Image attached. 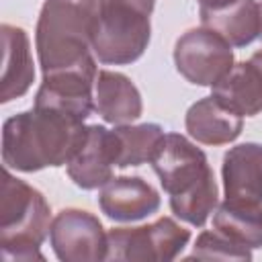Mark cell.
Instances as JSON below:
<instances>
[{"label": "cell", "instance_id": "6da1fadb", "mask_svg": "<svg viewBox=\"0 0 262 262\" xmlns=\"http://www.w3.org/2000/svg\"><path fill=\"white\" fill-rule=\"evenodd\" d=\"M84 121L49 106H33L4 123L2 162L6 168L37 172L68 164L86 141Z\"/></svg>", "mask_w": 262, "mask_h": 262}, {"label": "cell", "instance_id": "7a4b0ae2", "mask_svg": "<svg viewBox=\"0 0 262 262\" xmlns=\"http://www.w3.org/2000/svg\"><path fill=\"white\" fill-rule=\"evenodd\" d=\"M151 166L170 194L176 217L190 225H203L217 207V184L207 156L178 133H166Z\"/></svg>", "mask_w": 262, "mask_h": 262}, {"label": "cell", "instance_id": "3957f363", "mask_svg": "<svg viewBox=\"0 0 262 262\" xmlns=\"http://www.w3.org/2000/svg\"><path fill=\"white\" fill-rule=\"evenodd\" d=\"M100 0H45L37 20V55L43 74L94 61L90 55Z\"/></svg>", "mask_w": 262, "mask_h": 262}, {"label": "cell", "instance_id": "277c9868", "mask_svg": "<svg viewBox=\"0 0 262 262\" xmlns=\"http://www.w3.org/2000/svg\"><path fill=\"white\" fill-rule=\"evenodd\" d=\"M49 213L43 194L4 168L0 186V260H43L39 248L51 227Z\"/></svg>", "mask_w": 262, "mask_h": 262}, {"label": "cell", "instance_id": "5b68a950", "mask_svg": "<svg viewBox=\"0 0 262 262\" xmlns=\"http://www.w3.org/2000/svg\"><path fill=\"white\" fill-rule=\"evenodd\" d=\"M154 0H100L92 51L98 61L125 66L141 57L149 43Z\"/></svg>", "mask_w": 262, "mask_h": 262}, {"label": "cell", "instance_id": "8992f818", "mask_svg": "<svg viewBox=\"0 0 262 262\" xmlns=\"http://www.w3.org/2000/svg\"><path fill=\"white\" fill-rule=\"evenodd\" d=\"M190 239V231L170 217L141 227H117L108 231V258L168 262L174 260Z\"/></svg>", "mask_w": 262, "mask_h": 262}, {"label": "cell", "instance_id": "52a82bcc", "mask_svg": "<svg viewBox=\"0 0 262 262\" xmlns=\"http://www.w3.org/2000/svg\"><path fill=\"white\" fill-rule=\"evenodd\" d=\"M174 63L190 84L215 86L233 68V51L217 31L199 27L176 41Z\"/></svg>", "mask_w": 262, "mask_h": 262}, {"label": "cell", "instance_id": "ba28073f", "mask_svg": "<svg viewBox=\"0 0 262 262\" xmlns=\"http://www.w3.org/2000/svg\"><path fill=\"white\" fill-rule=\"evenodd\" d=\"M55 256L63 262H96L108 258V233L98 217L82 209H63L49 227Z\"/></svg>", "mask_w": 262, "mask_h": 262}, {"label": "cell", "instance_id": "9c48e42d", "mask_svg": "<svg viewBox=\"0 0 262 262\" xmlns=\"http://www.w3.org/2000/svg\"><path fill=\"white\" fill-rule=\"evenodd\" d=\"M96 74L94 61L43 74V82L35 96V106L57 108L84 121L94 108L92 86L96 82Z\"/></svg>", "mask_w": 262, "mask_h": 262}, {"label": "cell", "instance_id": "30bf717a", "mask_svg": "<svg viewBox=\"0 0 262 262\" xmlns=\"http://www.w3.org/2000/svg\"><path fill=\"white\" fill-rule=\"evenodd\" d=\"M119 160V139L115 129L90 125L86 141L68 162V174L80 188H98L113 178Z\"/></svg>", "mask_w": 262, "mask_h": 262}, {"label": "cell", "instance_id": "8fae6325", "mask_svg": "<svg viewBox=\"0 0 262 262\" xmlns=\"http://www.w3.org/2000/svg\"><path fill=\"white\" fill-rule=\"evenodd\" d=\"M98 205L108 219L137 221L158 211L160 194L139 176H119L102 184Z\"/></svg>", "mask_w": 262, "mask_h": 262}, {"label": "cell", "instance_id": "7c38bea8", "mask_svg": "<svg viewBox=\"0 0 262 262\" xmlns=\"http://www.w3.org/2000/svg\"><path fill=\"white\" fill-rule=\"evenodd\" d=\"M223 190L229 201L262 203V145L239 143L223 158Z\"/></svg>", "mask_w": 262, "mask_h": 262}, {"label": "cell", "instance_id": "4fadbf2b", "mask_svg": "<svg viewBox=\"0 0 262 262\" xmlns=\"http://www.w3.org/2000/svg\"><path fill=\"white\" fill-rule=\"evenodd\" d=\"M94 108L96 113L113 125H127L141 115V94L135 84L111 70H100L94 82Z\"/></svg>", "mask_w": 262, "mask_h": 262}, {"label": "cell", "instance_id": "5bb4252c", "mask_svg": "<svg viewBox=\"0 0 262 262\" xmlns=\"http://www.w3.org/2000/svg\"><path fill=\"white\" fill-rule=\"evenodd\" d=\"M2 35V76H0V100L8 102L23 96L35 78L29 37L23 29L12 25L0 27Z\"/></svg>", "mask_w": 262, "mask_h": 262}, {"label": "cell", "instance_id": "9a60e30c", "mask_svg": "<svg viewBox=\"0 0 262 262\" xmlns=\"http://www.w3.org/2000/svg\"><path fill=\"white\" fill-rule=\"evenodd\" d=\"M211 96L239 117H254L262 111V74L250 59L235 63L211 86Z\"/></svg>", "mask_w": 262, "mask_h": 262}, {"label": "cell", "instance_id": "2e32d148", "mask_svg": "<svg viewBox=\"0 0 262 262\" xmlns=\"http://www.w3.org/2000/svg\"><path fill=\"white\" fill-rule=\"evenodd\" d=\"M244 117L221 106L213 96L196 100L186 113V131L205 145H223L242 133Z\"/></svg>", "mask_w": 262, "mask_h": 262}, {"label": "cell", "instance_id": "e0dca14e", "mask_svg": "<svg viewBox=\"0 0 262 262\" xmlns=\"http://www.w3.org/2000/svg\"><path fill=\"white\" fill-rule=\"evenodd\" d=\"M201 20L231 47H244L262 35V10L256 0H237L219 10H201Z\"/></svg>", "mask_w": 262, "mask_h": 262}, {"label": "cell", "instance_id": "ac0fdd59", "mask_svg": "<svg viewBox=\"0 0 262 262\" xmlns=\"http://www.w3.org/2000/svg\"><path fill=\"white\" fill-rule=\"evenodd\" d=\"M213 227L246 248H262V203L225 199L213 217Z\"/></svg>", "mask_w": 262, "mask_h": 262}, {"label": "cell", "instance_id": "d6986e66", "mask_svg": "<svg viewBox=\"0 0 262 262\" xmlns=\"http://www.w3.org/2000/svg\"><path fill=\"white\" fill-rule=\"evenodd\" d=\"M119 139V168L139 166L143 162H151L166 133L160 125L143 123V125H117L115 127Z\"/></svg>", "mask_w": 262, "mask_h": 262}, {"label": "cell", "instance_id": "ffe728a7", "mask_svg": "<svg viewBox=\"0 0 262 262\" xmlns=\"http://www.w3.org/2000/svg\"><path fill=\"white\" fill-rule=\"evenodd\" d=\"M190 258H219V260H250V248L239 246L235 242H231L227 235L215 231H203L196 237V244L192 248Z\"/></svg>", "mask_w": 262, "mask_h": 262}, {"label": "cell", "instance_id": "44dd1931", "mask_svg": "<svg viewBox=\"0 0 262 262\" xmlns=\"http://www.w3.org/2000/svg\"><path fill=\"white\" fill-rule=\"evenodd\" d=\"M233 2H237V0H199V6H201V10H219Z\"/></svg>", "mask_w": 262, "mask_h": 262}, {"label": "cell", "instance_id": "7402d4cb", "mask_svg": "<svg viewBox=\"0 0 262 262\" xmlns=\"http://www.w3.org/2000/svg\"><path fill=\"white\" fill-rule=\"evenodd\" d=\"M250 61H252V63L260 70V74H262V49H260V51H256V53L250 57Z\"/></svg>", "mask_w": 262, "mask_h": 262}, {"label": "cell", "instance_id": "603a6c76", "mask_svg": "<svg viewBox=\"0 0 262 262\" xmlns=\"http://www.w3.org/2000/svg\"><path fill=\"white\" fill-rule=\"evenodd\" d=\"M260 10H262V4H260Z\"/></svg>", "mask_w": 262, "mask_h": 262}]
</instances>
